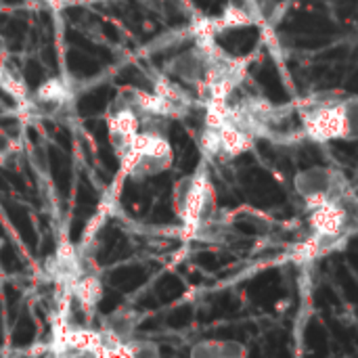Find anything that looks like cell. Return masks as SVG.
Wrapping results in <instances>:
<instances>
[{"label": "cell", "instance_id": "obj_7", "mask_svg": "<svg viewBox=\"0 0 358 358\" xmlns=\"http://www.w3.org/2000/svg\"><path fill=\"white\" fill-rule=\"evenodd\" d=\"M136 325H138V315L134 310H115L111 315H107L103 319V325L101 329L111 334L113 338L122 340L124 344H130L132 346V357H134V346H136V340H134V331H136Z\"/></svg>", "mask_w": 358, "mask_h": 358}, {"label": "cell", "instance_id": "obj_9", "mask_svg": "<svg viewBox=\"0 0 358 358\" xmlns=\"http://www.w3.org/2000/svg\"><path fill=\"white\" fill-rule=\"evenodd\" d=\"M0 88L17 105H21L25 101V96H27V86H25V80H23L21 71L8 61H0Z\"/></svg>", "mask_w": 358, "mask_h": 358}, {"label": "cell", "instance_id": "obj_10", "mask_svg": "<svg viewBox=\"0 0 358 358\" xmlns=\"http://www.w3.org/2000/svg\"><path fill=\"white\" fill-rule=\"evenodd\" d=\"M21 153V143L15 134L0 128V166H10Z\"/></svg>", "mask_w": 358, "mask_h": 358}, {"label": "cell", "instance_id": "obj_8", "mask_svg": "<svg viewBox=\"0 0 358 358\" xmlns=\"http://www.w3.org/2000/svg\"><path fill=\"white\" fill-rule=\"evenodd\" d=\"M248 350L237 344V342H220V340H210V342H199L193 350L191 357L195 358H239L245 357Z\"/></svg>", "mask_w": 358, "mask_h": 358}, {"label": "cell", "instance_id": "obj_5", "mask_svg": "<svg viewBox=\"0 0 358 358\" xmlns=\"http://www.w3.org/2000/svg\"><path fill=\"white\" fill-rule=\"evenodd\" d=\"M298 197L308 210L327 206V203H348L355 199V189L348 178L329 166H313L298 172L294 180Z\"/></svg>", "mask_w": 358, "mask_h": 358}, {"label": "cell", "instance_id": "obj_2", "mask_svg": "<svg viewBox=\"0 0 358 358\" xmlns=\"http://www.w3.org/2000/svg\"><path fill=\"white\" fill-rule=\"evenodd\" d=\"M310 235L296 248V260L308 262L346 243L357 227V201L327 203L310 210Z\"/></svg>", "mask_w": 358, "mask_h": 358}, {"label": "cell", "instance_id": "obj_4", "mask_svg": "<svg viewBox=\"0 0 358 358\" xmlns=\"http://www.w3.org/2000/svg\"><path fill=\"white\" fill-rule=\"evenodd\" d=\"M172 210L182 224L187 239H195L201 227L216 218V193L206 166L176 182L172 193Z\"/></svg>", "mask_w": 358, "mask_h": 358}, {"label": "cell", "instance_id": "obj_3", "mask_svg": "<svg viewBox=\"0 0 358 358\" xmlns=\"http://www.w3.org/2000/svg\"><path fill=\"white\" fill-rule=\"evenodd\" d=\"M166 120L141 115V132L132 145V151L126 164L120 168L122 176H130L132 180H145L164 174L172 168L174 153L172 145L166 136V130L157 124Z\"/></svg>", "mask_w": 358, "mask_h": 358}, {"label": "cell", "instance_id": "obj_6", "mask_svg": "<svg viewBox=\"0 0 358 358\" xmlns=\"http://www.w3.org/2000/svg\"><path fill=\"white\" fill-rule=\"evenodd\" d=\"M73 88L61 80V78H52L46 80L42 86H38L31 94L27 92L25 101L19 105L21 111H25L27 115L34 117H61V113L69 111L73 105Z\"/></svg>", "mask_w": 358, "mask_h": 358}, {"label": "cell", "instance_id": "obj_1", "mask_svg": "<svg viewBox=\"0 0 358 358\" xmlns=\"http://www.w3.org/2000/svg\"><path fill=\"white\" fill-rule=\"evenodd\" d=\"M306 141L329 143L357 136V99L340 92H317L298 103Z\"/></svg>", "mask_w": 358, "mask_h": 358}]
</instances>
